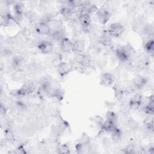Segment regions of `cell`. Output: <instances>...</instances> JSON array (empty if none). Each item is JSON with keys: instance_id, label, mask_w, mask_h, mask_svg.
Segmentation results:
<instances>
[{"instance_id": "3", "label": "cell", "mask_w": 154, "mask_h": 154, "mask_svg": "<svg viewBox=\"0 0 154 154\" xmlns=\"http://www.w3.org/2000/svg\"><path fill=\"white\" fill-rule=\"evenodd\" d=\"M97 17L99 22L103 25L106 23L110 19L111 13L106 9H100L96 11Z\"/></svg>"}, {"instance_id": "4", "label": "cell", "mask_w": 154, "mask_h": 154, "mask_svg": "<svg viewBox=\"0 0 154 154\" xmlns=\"http://www.w3.org/2000/svg\"><path fill=\"white\" fill-rule=\"evenodd\" d=\"M38 50L43 54H49L53 49V45L51 42L47 40H42L37 45Z\"/></svg>"}, {"instance_id": "17", "label": "cell", "mask_w": 154, "mask_h": 154, "mask_svg": "<svg viewBox=\"0 0 154 154\" xmlns=\"http://www.w3.org/2000/svg\"><path fill=\"white\" fill-rule=\"evenodd\" d=\"M84 49V42L81 40H78L73 43V51L76 52H82Z\"/></svg>"}, {"instance_id": "21", "label": "cell", "mask_w": 154, "mask_h": 154, "mask_svg": "<svg viewBox=\"0 0 154 154\" xmlns=\"http://www.w3.org/2000/svg\"><path fill=\"white\" fill-rule=\"evenodd\" d=\"M106 120H110L114 123L116 122V121L117 120V118H118L117 114L112 111H109L106 112Z\"/></svg>"}, {"instance_id": "12", "label": "cell", "mask_w": 154, "mask_h": 154, "mask_svg": "<svg viewBox=\"0 0 154 154\" xmlns=\"http://www.w3.org/2000/svg\"><path fill=\"white\" fill-rule=\"evenodd\" d=\"M132 82H133L134 85L136 88H143V87H144V85L147 83V80H146V78H144V76L138 75L136 77H135V78L133 79Z\"/></svg>"}, {"instance_id": "5", "label": "cell", "mask_w": 154, "mask_h": 154, "mask_svg": "<svg viewBox=\"0 0 154 154\" xmlns=\"http://www.w3.org/2000/svg\"><path fill=\"white\" fill-rule=\"evenodd\" d=\"M60 47L63 51L69 52L73 51V43L68 38L65 37L60 42Z\"/></svg>"}, {"instance_id": "24", "label": "cell", "mask_w": 154, "mask_h": 154, "mask_svg": "<svg viewBox=\"0 0 154 154\" xmlns=\"http://www.w3.org/2000/svg\"><path fill=\"white\" fill-rule=\"evenodd\" d=\"M68 6L73 8H76L77 7H79L81 5L82 2L79 1H70L67 2Z\"/></svg>"}, {"instance_id": "20", "label": "cell", "mask_w": 154, "mask_h": 154, "mask_svg": "<svg viewBox=\"0 0 154 154\" xmlns=\"http://www.w3.org/2000/svg\"><path fill=\"white\" fill-rule=\"evenodd\" d=\"M145 50L149 54H151L152 56H153V39L149 40L145 44L144 46Z\"/></svg>"}, {"instance_id": "8", "label": "cell", "mask_w": 154, "mask_h": 154, "mask_svg": "<svg viewBox=\"0 0 154 154\" xmlns=\"http://www.w3.org/2000/svg\"><path fill=\"white\" fill-rule=\"evenodd\" d=\"M58 71L62 76L68 74L71 70V66L66 62H61L58 64Z\"/></svg>"}, {"instance_id": "7", "label": "cell", "mask_w": 154, "mask_h": 154, "mask_svg": "<svg viewBox=\"0 0 154 154\" xmlns=\"http://www.w3.org/2000/svg\"><path fill=\"white\" fill-rule=\"evenodd\" d=\"M142 102L141 96L140 94H136L129 100V106L131 109H137L140 106Z\"/></svg>"}, {"instance_id": "18", "label": "cell", "mask_w": 154, "mask_h": 154, "mask_svg": "<svg viewBox=\"0 0 154 154\" xmlns=\"http://www.w3.org/2000/svg\"><path fill=\"white\" fill-rule=\"evenodd\" d=\"M100 42L102 44L105 46H109L111 43V39L110 35L106 31V33H103L100 38Z\"/></svg>"}, {"instance_id": "23", "label": "cell", "mask_w": 154, "mask_h": 154, "mask_svg": "<svg viewBox=\"0 0 154 154\" xmlns=\"http://www.w3.org/2000/svg\"><path fill=\"white\" fill-rule=\"evenodd\" d=\"M58 150L60 153H70V149L68 146L66 144H63L60 145L58 147Z\"/></svg>"}, {"instance_id": "16", "label": "cell", "mask_w": 154, "mask_h": 154, "mask_svg": "<svg viewBox=\"0 0 154 154\" xmlns=\"http://www.w3.org/2000/svg\"><path fill=\"white\" fill-rule=\"evenodd\" d=\"M13 9L16 18L19 19L23 14V4L20 2L17 3L14 5Z\"/></svg>"}, {"instance_id": "25", "label": "cell", "mask_w": 154, "mask_h": 154, "mask_svg": "<svg viewBox=\"0 0 154 154\" xmlns=\"http://www.w3.org/2000/svg\"><path fill=\"white\" fill-rule=\"evenodd\" d=\"M90 141V138L88 137V135H87L86 134H84L82 137L81 138L80 140V142L81 143H85V144H88Z\"/></svg>"}, {"instance_id": "1", "label": "cell", "mask_w": 154, "mask_h": 154, "mask_svg": "<svg viewBox=\"0 0 154 154\" xmlns=\"http://www.w3.org/2000/svg\"><path fill=\"white\" fill-rule=\"evenodd\" d=\"M124 31L125 28L122 24L119 22H114L108 26L106 32L110 36L117 37L121 35Z\"/></svg>"}, {"instance_id": "9", "label": "cell", "mask_w": 154, "mask_h": 154, "mask_svg": "<svg viewBox=\"0 0 154 154\" xmlns=\"http://www.w3.org/2000/svg\"><path fill=\"white\" fill-rule=\"evenodd\" d=\"M79 22L82 27H85L91 25V17L87 13H79L78 16Z\"/></svg>"}, {"instance_id": "15", "label": "cell", "mask_w": 154, "mask_h": 154, "mask_svg": "<svg viewBox=\"0 0 154 154\" xmlns=\"http://www.w3.org/2000/svg\"><path fill=\"white\" fill-rule=\"evenodd\" d=\"M52 37L54 40L61 42L63 39H64L66 37L65 34L63 30L57 29V30L54 31L52 33Z\"/></svg>"}, {"instance_id": "13", "label": "cell", "mask_w": 154, "mask_h": 154, "mask_svg": "<svg viewBox=\"0 0 154 154\" xmlns=\"http://www.w3.org/2000/svg\"><path fill=\"white\" fill-rule=\"evenodd\" d=\"M101 129L105 132H111L116 127V123L106 120L101 124Z\"/></svg>"}, {"instance_id": "6", "label": "cell", "mask_w": 154, "mask_h": 154, "mask_svg": "<svg viewBox=\"0 0 154 154\" xmlns=\"http://www.w3.org/2000/svg\"><path fill=\"white\" fill-rule=\"evenodd\" d=\"M51 31L49 24L39 22L35 26V31L41 35H48L51 33Z\"/></svg>"}, {"instance_id": "10", "label": "cell", "mask_w": 154, "mask_h": 154, "mask_svg": "<svg viewBox=\"0 0 154 154\" xmlns=\"http://www.w3.org/2000/svg\"><path fill=\"white\" fill-rule=\"evenodd\" d=\"M76 62L82 66H87L90 64V60L82 52H77L75 56Z\"/></svg>"}, {"instance_id": "19", "label": "cell", "mask_w": 154, "mask_h": 154, "mask_svg": "<svg viewBox=\"0 0 154 154\" xmlns=\"http://www.w3.org/2000/svg\"><path fill=\"white\" fill-rule=\"evenodd\" d=\"M111 132L112 134V139L114 141H117L121 138L122 132L118 128L116 127Z\"/></svg>"}, {"instance_id": "22", "label": "cell", "mask_w": 154, "mask_h": 154, "mask_svg": "<svg viewBox=\"0 0 154 154\" xmlns=\"http://www.w3.org/2000/svg\"><path fill=\"white\" fill-rule=\"evenodd\" d=\"M23 60L21 57H16L13 58L12 63L14 66L18 67H20L23 64Z\"/></svg>"}, {"instance_id": "26", "label": "cell", "mask_w": 154, "mask_h": 154, "mask_svg": "<svg viewBox=\"0 0 154 154\" xmlns=\"http://www.w3.org/2000/svg\"><path fill=\"white\" fill-rule=\"evenodd\" d=\"M93 121L95 122V123L96 124H98V125H101V124L102 123V122H103V119L102 117L97 116H95L93 119Z\"/></svg>"}, {"instance_id": "27", "label": "cell", "mask_w": 154, "mask_h": 154, "mask_svg": "<svg viewBox=\"0 0 154 154\" xmlns=\"http://www.w3.org/2000/svg\"><path fill=\"white\" fill-rule=\"evenodd\" d=\"M14 152L16 153H26V152L25 151V150L23 149V148L22 146L18 147L16 149V151H14Z\"/></svg>"}, {"instance_id": "14", "label": "cell", "mask_w": 154, "mask_h": 154, "mask_svg": "<svg viewBox=\"0 0 154 154\" xmlns=\"http://www.w3.org/2000/svg\"><path fill=\"white\" fill-rule=\"evenodd\" d=\"M74 9L68 5L64 6L61 9V14L66 18H69L71 16H72L73 14H75L74 13Z\"/></svg>"}, {"instance_id": "11", "label": "cell", "mask_w": 154, "mask_h": 154, "mask_svg": "<svg viewBox=\"0 0 154 154\" xmlns=\"http://www.w3.org/2000/svg\"><path fill=\"white\" fill-rule=\"evenodd\" d=\"M113 76L111 73H105L100 76V84L104 86H109L113 82Z\"/></svg>"}, {"instance_id": "2", "label": "cell", "mask_w": 154, "mask_h": 154, "mask_svg": "<svg viewBox=\"0 0 154 154\" xmlns=\"http://www.w3.org/2000/svg\"><path fill=\"white\" fill-rule=\"evenodd\" d=\"M116 57L122 63L128 61L130 58V52L125 46L118 48L116 50Z\"/></svg>"}]
</instances>
